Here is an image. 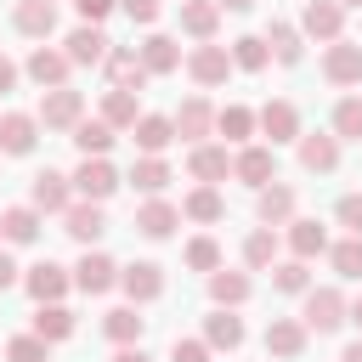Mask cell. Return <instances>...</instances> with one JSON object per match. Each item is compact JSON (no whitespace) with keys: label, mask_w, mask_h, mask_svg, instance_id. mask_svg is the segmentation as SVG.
I'll return each instance as SVG.
<instances>
[{"label":"cell","mask_w":362,"mask_h":362,"mask_svg":"<svg viewBox=\"0 0 362 362\" xmlns=\"http://www.w3.org/2000/svg\"><path fill=\"white\" fill-rule=\"evenodd\" d=\"M300 322H305L311 334H339V328L351 322V305H345L339 288H305V311H300Z\"/></svg>","instance_id":"6da1fadb"},{"label":"cell","mask_w":362,"mask_h":362,"mask_svg":"<svg viewBox=\"0 0 362 362\" xmlns=\"http://www.w3.org/2000/svg\"><path fill=\"white\" fill-rule=\"evenodd\" d=\"M187 74H192V85H226V74H232V51L226 45H215V40H198L192 51H187Z\"/></svg>","instance_id":"7a4b0ae2"},{"label":"cell","mask_w":362,"mask_h":362,"mask_svg":"<svg viewBox=\"0 0 362 362\" xmlns=\"http://www.w3.org/2000/svg\"><path fill=\"white\" fill-rule=\"evenodd\" d=\"M74 198H79V192H74V175H62V170H40V175L28 181V204H34L40 215H62Z\"/></svg>","instance_id":"3957f363"},{"label":"cell","mask_w":362,"mask_h":362,"mask_svg":"<svg viewBox=\"0 0 362 362\" xmlns=\"http://www.w3.org/2000/svg\"><path fill=\"white\" fill-rule=\"evenodd\" d=\"M23 288H28L34 305H51V300H62V294L74 288V272L57 266V260H34V266L23 272Z\"/></svg>","instance_id":"277c9868"},{"label":"cell","mask_w":362,"mask_h":362,"mask_svg":"<svg viewBox=\"0 0 362 362\" xmlns=\"http://www.w3.org/2000/svg\"><path fill=\"white\" fill-rule=\"evenodd\" d=\"M79 119H85V96H79L74 85H57V90L40 96V124H45V130H74Z\"/></svg>","instance_id":"5b68a950"},{"label":"cell","mask_w":362,"mask_h":362,"mask_svg":"<svg viewBox=\"0 0 362 362\" xmlns=\"http://www.w3.org/2000/svg\"><path fill=\"white\" fill-rule=\"evenodd\" d=\"M119 170L107 164V158H79V170H74V192L79 198H90V204H107L113 192H119Z\"/></svg>","instance_id":"8992f818"},{"label":"cell","mask_w":362,"mask_h":362,"mask_svg":"<svg viewBox=\"0 0 362 362\" xmlns=\"http://www.w3.org/2000/svg\"><path fill=\"white\" fill-rule=\"evenodd\" d=\"M119 288L130 294V305H153L164 294V266L158 260H130V266H119Z\"/></svg>","instance_id":"52a82bcc"},{"label":"cell","mask_w":362,"mask_h":362,"mask_svg":"<svg viewBox=\"0 0 362 362\" xmlns=\"http://www.w3.org/2000/svg\"><path fill=\"white\" fill-rule=\"evenodd\" d=\"M62 51H68V62H74V68H96V62H107L113 40L102 34V23H79V28L62 40Z\"/></svg>","instance_id":"ba28073f"},{"label":"cell","mask_w":362,"mask_h":362,"mask_svg":"<svg viewBox=\"0 0 362 362\" xmlns=\"http://www.w3.org/2000/svg\"><path fill=\"white\" fill-rule=\"evenodd\" d=\"M260 136H266L272 147H283V141H300V136H305V130H300V107H294L288 96L266 102V107H260Z\"/></svg>","instance_id":"9c48e42d"},{"label":"cell","mask_w":362,"mask_h":362,"mask_svg":"<svg viewBox=\"0 0 362 362\" xmlns=\"http://www.w3.org/2000/svg\"><path fill=\"white\" fill-rule=\"evenodd\" d=\"M232 175L260 192L266 181H277V147H238L232 153Z\"/></svg>","instance_id":"30bf717a"},{"label":"cell","mask_w":362,"mask_h":362,"mask_svg":"<svg viewBox=\"0 0 362 362\" xmlns=\"http://www.w3.org/2000/svg\"><path fill=\"white\" fill-rule=\"evenodd\" d=\"M62 232L74 238V243H96L102 232H107V215H102V204H90V198H74L68 209H62Z\"/></svg>","instance_id":"8fae6325"},{"label":"cell","mask_w":362,"mask_h":362,"mask_svg":"<svg viewBox=\"0 0 362 362\" xmlns=\"http://www.w3.org/2000/svg\"><path fill=\"white\" fill-rule=\"evenodd\" d=\"M322 74H328V85H362V45L356 40H328Z\"/></svg>","instance_id":"7c38bea8"},{"label":"cell","mask_w":362,"mask_h":362,"mask_svg":"<svg viewBox=\"0 0 362 362\" xmlns=\"http://www.w3.org/2000/svg\"><path fill=\"white\" fill-rule=\"evenodd\" d=\"M68 51H51V45H34L28 51V62H23V74L40 85V90H57V85H68Z\"/></svg>","instance_id":"4fadbf2b"},{"label":"cell","mask_w":362,"mask_h":362,"mask_svg":"<svg viewBox=\"0 0 362 362\" xmlns=\"http://www.w3.org/2000/svg\"><path fill=\"white\" fill-rule=\"evenodd\" d=\"M113 283H119V266H113L102 249H85L79 266H74V288H79V294H107Z\"/></svg>","instance_id":"5bb4252c"},{"label":"cell","mask_w":362,"mask_h":362,"mask_svg":"<svg viewBox=\"0 0 362 362\" xmlns=\"http://www.w3.org/2000/svg\"><path fill=\"white\" fill-rule=\"evenodd\" d=\"M102 68H107V79H113L119 90H147V79H153L147 62H141V51H130V45H113Z\"/></svg>","instance_id":"9a60e30c"},{"label":"cell","mask_w":362,"mask_h":362,"mask_svg":"<svg viewBox=\"0 0 362 362\" xmlns=\"http://www.w3.org/2000/svg\"><path fill=\"white\" fill-rule=\"evenodd\" d=\"M294 187L288 181H266L260 187V198H255V215H260V226H288L294 221Z\"/></svg>","instance_id":"2e32d148"},{"label":"cell","mask_w":362,"mask_h":362,"mask_svg":"<svg viewBox=\"0 0 362 362\" xmlns=\"http://www.w3.org/2000/svg\"><path fill=\"white\" fill-rule=\"evenodd\" d=\"M40 141V113H0V153L23 158Z\"/></svg>","instance_id":"e0dca14e"},{"label":"cell","mask_w":362,"mask_h":362,"mask_svg":"<svg viewBox=\"0 0 362 362\" xmlns=\"http://www.w3.org/2000/svg\"><path fill=\"white\" fill-rule=\"evenodd\" d=\"M300 28H305L311 40H339V28H345V6H339V0H305Z\"/></svg>","instance_id":"ac0fdd59"},{"label":"cell","mask_w":362,"mask_h":362,"mask_svg":"<svg viewBox=\"0 0 362 362\" xmlns=\"http://www.w3.org/2000/svg\"><path fill=\"white\" fill-rule=\"evenodd\" d=\"M305 334H311V328H305L300 317H272V322H266V351L283 356V362H294V356L305 351Z\"/></svg>","instance_id":"d6986e66"},{"label":"cell","mask_w":362,"mask_h":362,"mask_svg":"<svg viewBox=\"0 0 362 362\" xmlns=\"http://www.w3.org/2000/svg\"><path fill=\"white\" fill-rule=\"evenodd\" d=\"M11 23H17V34H28V40H51V34H57V0H17Z\"/></svg>","instance_id":"ffe728a7"},{"label":"cell","mask_w":362,"mask_h":362,"mask_svg":"<svg viewBox=\"0 0 362 362\" xmlns=\"http://www.w3.org/2000/svg\"><path fill=\"white\" fill-rule=\"evenodd\" d=\"M209 130H215V107H209V102H204V96H187V102H181V107H175V136H181V141H192V147H198V141H204V136H209Z\"/></svg>","instance_id":"44dd1931"},{"label":"cell","mask_w":362,"mask_h":362,"mask_svg":"<svg viewBox=\"0 0 362 362\" xmlns=\"http://www.w3.org/2000/svg\"><path fill=\"white\" fill-rule=\"evenodd\" d=\"M187 170H192V181H226L232 175V153L226 147H215V141H198L192 153H187Z\"/></svg>","instance_id":"7402d4cb"},{"label":"cell","mask_w":362,"mask_h":362,"mask_svg":"<svg viewBox=\"0 0 362 362\" xmlns=\"http://www.w3.org/2000/svg\"><path fill=\"white\" fill-rule=\"evenodd\" d=\"M300 170L334 175L339 170V136H300Z\"/></svg>","instance_id":"603a6c76"},{"label":"cell","mask_w":362,"mask_h":362,"mask_svg":"<svg viewBox=\"0 0 362 362\" xmlns=\"http://www.w3.org/2000/svg\"><path fill=\"white\" fill-rule=\"evenodd\" d=\"M175 226H181V209H175L170 198H147V204L136 209V232H141V238H170Z\"/></svg>","instance_id":"cb8c5ba5"},{"label":"cell","mask_w":362,"mask_h":362,"mask_svg":"<svg viewBox=\"0 0 362 362\" xmlns=\"http://www.w3.org/2000/svg\"><path fill=\"white\" fill-rule=\"evenodd\" d=\"M136 192H147V198H158L164 187H170V164H164V153H141L136 164H130V175H124Z\"/></svg>","instance_id":"d4e9b609"},{"label":"cell","mask_w":362,"mask_h":362,"mask_svg":"<svg viewBox=\"0 0 362 362\" xmlns=\"http://www.w3.org/2000/svg\"><path fill=\"white\" fill-rule=\"evenodd\" d=\"M181 215L187 221H198V226H209V221H221L226 215V198H221V187H209V181H198L187 198H181Z\"/></svg>","instance_id":"484cf974"},{"label":"cell","mask_w":362,"mask_h":362,"mask_svg":"<svg viewBox=\"0 0 362 362\" xmlns=\"http://www.w3.org/2000/svg\"><path fill=\"white\" fill-rule=\"evenodd\" d=\"M141 328H147L141 305H113V311L102 317V334H107L113 345H141Z\"/></svg>","instance_id":"4316f807"},{"label":"cell","mask_w":362,"mask_h":362,"mask_svg":"<svg viewBox=\"0 0 362 362\" xmlns=\"http://www.w3.org/2000/svg\"><path fill=\"white\" fill-rule=\"evenodd\" d=\"M204 339H209V351H238L243 317H232V305H215V317H204Z\"/></svg>","instance_id":"83f0119b"},{"label":"cell","mask_w":362,"mask_h":362,"mask_svg":"<svg viewBox=\"0 0 362 362\" xmlns=\"http://www.w3.org/2000/svg\"><path fill=\"white\" fill-rule=\"evenodd\" d=\"M215 28H221V0H181V34L215 40Z\"/></svg>","instance_id":"f1b7e54d"},{"label":"cell","mask_w":362,"mask_h":362,"mask_svg":"<svg viewBox=\"0 0 362 362\" xmlns=\"http://www.w3.org/2000/svg\"><path fill=\"white\" fill-rule=\"evenodd\" d=\"M215 130H221L226 141H249V136L260 130V113L243 107V102H226V107H215Z\"/></svg>","instance_id":"f546056e"},{"label":"cell","mask_w":362,"mask_h":362,"mask_svg":"<svg viewBox=\"0 0 362 362\" xmlns=\"http://www.w3.org/2000/svg\"><path fill=\"white\" fill-rule=\"evenodd\" d=\"M130 136H136L141 153H164V147L175 141V119H164V113H141V119L130 124Z\"/></svg>","instance_id":"4dcf8cb0"},{"label":"cell","mask_w":362,"mask_h":362,"mask_svg":"<svg viewBox=\"0 0 362 362\" xmlns=\"http://www.w3.org/2000/svg\"><path fill=\"white\" fill-rule=\"evenodd\" d=\"M113 124L107 119H79L74 124V147H79V158H107V147H113Z\"/></svg>","instance_id":"1f68e13d"},{"label":"cell","mask_w":362,"mask_h":362,"mask_svg":"<svg viewBox=\"0 0 362 362\" xmlns=\"http://www.w3.org/2000/svg\"><path fill=\"white\" fill-rule=\"evenodd\" d=\"M0 238L17 243V249L34 243V238H40V209H34V204H11V209L0 215Z\"/></svg>","instance_id":"d6a6232c"},{"label":"cell","mask_w":362,"mask_h":362,"mask_svg":"<svg viewBox=\"0 0 362 362\" xmlns=\"http://www.w3.org/2000/svg\"><path fill=\"white\" fill-rule=\"evenodd\" d=\"M288 249H294V260L328 255V226L322 221H288Z\"/></svg>","instance_id":"836d02e7"},{"label":"cell","mask_w":362,"mask_h":362,"mask_svg":"<svg viewBox=\"0 0 362 362\" xmlns=\"http://www.w3.org/2000/svg\"><path fill=\"white\" fill-rule=\"evenodd\" d=\"M249 294H255L249 272H226V266H221V272H209V300H215V305H232V311H238Z\"/></svg>","instance_id":"e575fe53"},{"label":"cell","mask_w":362,"mask_h":362,"mask_svg":"<svg viewBox=\"0 0 362 362\" xmlns=\"http://www.w3.org/2000/svg\"><path fill=\"white\" fill-rule=\"evenodd\" d=\"M141 62H147V74H175L181 68V45L170 34H147L141 40Z\"/></svg>","instance_id":"d590c367"},{"label":"cell","mask_w":362,"mask_h":362,"mask_svg":"<svg viewBox=\"0 0 362 362\" xmlns=\"http://www.w3.org/2000/svg\"><path fill=\"white\" fill-rule=\"evenodd\" d=\"M243 266H249V272H272V266H277V232H272V226H255V232L243 238Z\"/></svg>","instance_id":"8d00e7d4"},{"label":"cell","mask_w":362,"mask_h":362,"mask_svg":"<svg viewBox=\"0 0 362 362\" xmlns=\"http://www.w3.org/2000/svg\"><path fill=\"white\" fill-rule=\"evenodd\" d=\"M34 334H40V339H51V345H57V339H74V311H68L62 300L40 305V311H34Z\"/></svg>","instance_id":"74e56055"},{"label":"cell","mask_w":362,"mask_h":362,"mask_svg":"<svg viewBox=\"0 0 362 362\" xmlns=\"http://www.w3.org/2000/svg\"><path fill=\"white\" fill-rule=\"evenodd\" d=\"M272 62V45H266V34H238L232 40V68H243V74H260Z\"/></svg>","instance_id":"f35d334b"},{"label":"cell","mask_w":362,"mask_h":362,"mask_svg":"<svg viewBox=\"0 0 362 362\" xmlns=\"http://www.w3.org/2000/svg\"><path fill=\"white\" fill-rule=\"evenodd\" d=\"M136 96H141V90H119V85H113V90L102 96V119H107L113 130H130V124L141 119V107H136Z\"/></svg>","instance_id":"ab89813d"},{"label":"cell","mask_w":362,"mask_h":362,"mask_svg":"<svg viewBox=\"0 0 362 362\" xmlns=\"http://www.w3.org/2000/svg\"><path fill=\"white\" fill-rule=\"evenodd\" d=\"M266 45H272V57H277L283 68H294V62L305 57V45H300V28H294V23H272V28H266Z\"/></svg>","instance_id":"60d3db41"},{"label":"cell","mask_w":362,"mask_h":362,"mask_svg":"<svg viewBox=\"0 0 362 362\" xmlns=\"http://www.w3.org/2000/svg\"><path fill=\"white\" fill-rule=\"evenodd\" d=\"M6 362H51V339H40L34 328L28 334H11L6 339Z\"/></svg>","instance_id":"b9f144b4"},{"label":"cell","mask_w":362,"mask_h":362,"mask_svg":"<svg viewBox=\"0 0 362 362\" xmlns=\"http://www.w3.org/2000/svg\"><path fill=\"white\" fill-rule=\"evenodd\" d=\"M328 260H334L339 277L362 283V238H339V243H328Z\"/></svg>","instance_id":"7bdbcfd3"},{"label":"cell","mask_w":362,"mask_h":362,"mask_svg":"<svg viewBox=\"0 0 362 362\" xmlns=\"http://www.w3.org/2000/svg\"><path fill=\"white\" fill-rule=\"evenodd\" d=\"M272 288H277V294H305V288H311L305 260H277V266H272Z\"/></svg>","instance_id":"ee69618b"},{"label":"cell","mask_w":362,"mask_h":362,"mask_svg":"<svg viewBox=\"0 0 362 362\" xmlns=\"http://www.w3.org/2000/svg\"><path fill=\"white\" fill-rule=\"evenodd\" d=\"M334 136H339V141H362V96H339V107H334Z\"/></svg>","instance_id":"f6af8a7d"},{"label":"cell","mask_w":362,"mask_h":362,"mask_svg":"<svg viewBox=\"0 0 362 362\" xmlns=\"http://www.w3.org/2000/svg\"><path fill=\"white\" fill-rule=\"evenodd\" d=\"M187 266L192 272H221V243L215 238H192L187 243Z\"/></svg>","instance_id":"bcb514c9"},{"label":"cell","mask_w":362,"mask_h":362,"mask_svg":"<svg viewBox=\"0 0 362 362\" xmlns=\"http://www.w3.org/2000/svg\"><path fill=\"white\" fill-rule=\"evenodd\" d=\"M334 215H339V226H345L351 238H362V192H345V198L334 204Z\"/></svg>","instance_id":"7dc6e473"},{"label":"cell","mask_w":362,"mask_h":362,"mask_svg":"<svg viewBox=\"0 0 362 362\" xmlns=\"http://www.w3.org/2000/svg\"><path fill=\"white\" fill-rule=\"evenodd\" d=\"M170 362H209V339H175Z\"/></svg>","instance_id":"c3c4849f"},{"label":"cell","mask_w":362,"mask_h":362,"mask_svg":"<svg viewBox=\"0 0 362 362\" xmlns=\"http://www.w3.org/2000/svg\"><path fill=\"white\" fill-rule=\"evenodd\" d=\"M119 6H124V17H130V23H141V28H147V23H158V0H119Z\"/></svg>","instance_id":"681fc988"},{"label":"cell","mask_w":362,"mask_h":362,"mask_svg":"<svg viewBox=\"0 0 362 362\" xmlns=\"http://www.w3.org/2000/svg\"><path fill=\"white\" fill-rule=\"evenodd\" d=\"M113 6H119V0H74V11H79L85 23H102V17L113 11Z\"/></svg>","instance_id":"f907efd6"},{"label":"cell","mask_w":362,"mask_h":362,"mask_svg":"<svg viewBox=\"0 0 362 362\" xmlns=\"http://www.w3.org/2000/svg\"><path fill=\"white\" fill-rule=\"evenodd\" d=\"M11 283H23V266H17V260H11L6 249H0V294H6Z\"/></svg>","instance_id":"816d5d0a"},{"label":"cell","mask_w":362,"mask_h":362,"mask_svg":"<svg viewBox=\"0 0 362 362\" xmlns=\"http://www.w3.org/2000/svg\"><path fill=\"white\" fill-rule=\"evenodd\" d=\"M17 79H23V68H17L11 57H0V96H6V90H17Z\"/></svg>","instance_id":"f5cc1de1"},{"label":"cell","mask_w":362,"mask_h":362,"mask_svg":"<svg viewBox=\"0 0 362 362\" xmlns=\"http://www.w3.org/2000/svg\"><path fill=\"white\" fill-rule=\"evenodd\" d=\"M113 362H153V356H147L141 345H119V351H113Z\"/></svg>","instance_id":"db71d44e"},{"label":"cell","mask_w":362,"mask_h":362,"mask_svg":"<svg viewBox=\"0 0 362 362\" xmlns=\"http://www.w3.org/2000/svg\"><path fill=\"white\" fill-rule=\"evenodd\" d=\"M255 0H221V11H249Z\"/></svg>","instance_id":"11a10c76"},{"label":"cell","mask_w":362,"mask_h":362,"mask_svg":"<svg viewBox=\"0 0 362 362\" xmlns=\"http://www.w3.org/2000/svg\"><path fill=\"white\" fill-rule=\"evenodd\" d=\"M339 362H362V339H356V345H345V356H339Z\"/></svg>","instance_id":"9f6ffc18"},{"label":"cell","mask_w":362,"mask_h":362,"mask_svg":"<svg viewBox=\"0 0 362 362\" xmlns=\"http://www.w3.org/2000/svg\"><path fill=\"white\" fill-rule=\"evenodd\" d=\"M351 322H356V328H362V294H356V300H351Z\"/></svg>","instance_id":"6f0895ef"},{"label":"cell","mask_w":362,"mask_h":362,"mask_svg":"<svg viewBox=\"0 0 362 362\" xmlns=\"http://www.w3.org/2000/svg\"><path fill=\"white\" fill-rule=\"evenodd\" d=\"M339 6H362V0H339Z\"/></svg>","instance_id":"680465c9"}]
</instances>
